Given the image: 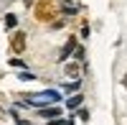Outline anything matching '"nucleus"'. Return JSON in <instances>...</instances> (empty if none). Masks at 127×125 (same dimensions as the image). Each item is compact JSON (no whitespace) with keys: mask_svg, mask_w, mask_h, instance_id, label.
<instances>
[{"mask_svg":"<svg viewBox=\"0 0 127 125\" xmlns=\"http://www.w3.org/2000/svg\"><path fill=\"white\" fill-rule=\"evenodd\" d=\"M64 77H69V79H79V77H81V64H76V61H69V64L64 66Z\"/></svg>","mask_w":127,"mask_h":125,"instance_id":"20e7f679","label":"nucleus"},{"mask_svg":"<svg viewBox=\"0 0 127 125\" xmlns=\"http://www.w3.org/2000/svg\"><path fill=\"white\" fill-rule=\"evenodd\" d=\"M10 51L13 54H23L26 51V33L23 31H15L13 38H10Z\"/></svg>","mask_w":127,"mask_h":125,"instance_id":"7ed1b4c3","label":"nucleus"},{"mask_svg":"<svg viewBox=\"0 0 127 125\" xmlns=\"http://www.w3.org/2000/svg\"><path fill=\"white\" fill-rule=\"evenodd\" d=\"M0 118H3V110H0Z\"/></svg>","mask_w":127,"mask_h":125,"instance_id":"1a4fd4ad","label":"nucleus"},{"mask_svg":"<svg viewBox=\"0 0 127 125\" xmlns=\"http://www.w3.org/2000/svg\"><path fill=\"white\" fill-rule=\"evenodd\" d=\"M59 100H61V95L56 89H46V92H41V95H36V97H26L28 105H36V107L48 105V102H59Z\"/></svg>","mask_w":127,"mask_h":125,"instance_id":"f03ea898","label":"nucleus"},{"mask_svg":"<svg viewBox=\"0 0 127 125\" xmlns=\"http://www.w3.org/2000/svg\"><path fill=\"white\" fill-rule=\"evenodd\" d=\"M122 84H125V87H127V77H125V79H122Z\"/></svg>","mask_w":127,"mask_h":125,"instance_id":"6e6552de","label":"nucleus"},{"mask_svg":"<svg viewBox=\"0 0 127 125\" xmlns=\"http://www.w3.org/2000/svg\"><path fill=\"white\" fill-rule=\"evenodd\" d=\"M61 13V3L59 0H38L36 5V18L41 23H54V18Z\"/></svg>","mask_w":127,"mask_h":125,"instance_id":"f257e3e1","label":"nucleus"},{"mask_svg":"<svg viewBox=\"0 0 127 125\" xmlns=\"http://www.w3.org/2000/svg\"><path fill=\"white\" fill-rule=\"evenodd\" d=\"M79 105H81V95H79V97H71V100H69V107H71V110H74V107H79Z\"/></svg>","mask_w":127,"mask_h":125,"instance_id":"423d86ee","label":"nucleus"},{"mask_svg":"<svg viewBox=\"0 0 127 125\" xmlns=\"http://www.w3.org/2000/svg\"><path fill=\"white\" fill-rule=\"evenodd\" d=\"M59 115H61L59 107H43L41 110V118H59Z\"/></svg>","mask_w":127,"mask_h":125,"instance_id":"39448f33","label":"nucleus"},{"mask_svg":"<svg viewBox=\"0 0 127 125\" xmlns=\"http://www.w3.org/2000/svg\"><path fill=\"white\" fill-rule=\"evenodd\" d=\"M15 23H18V18H15V15H8V18H5V26H8V28H13Z\"/></svg>","mask_w":127,"mask_h":125,"instance_id":"0eeeda50","label":"nucleus"}]
</instances>
